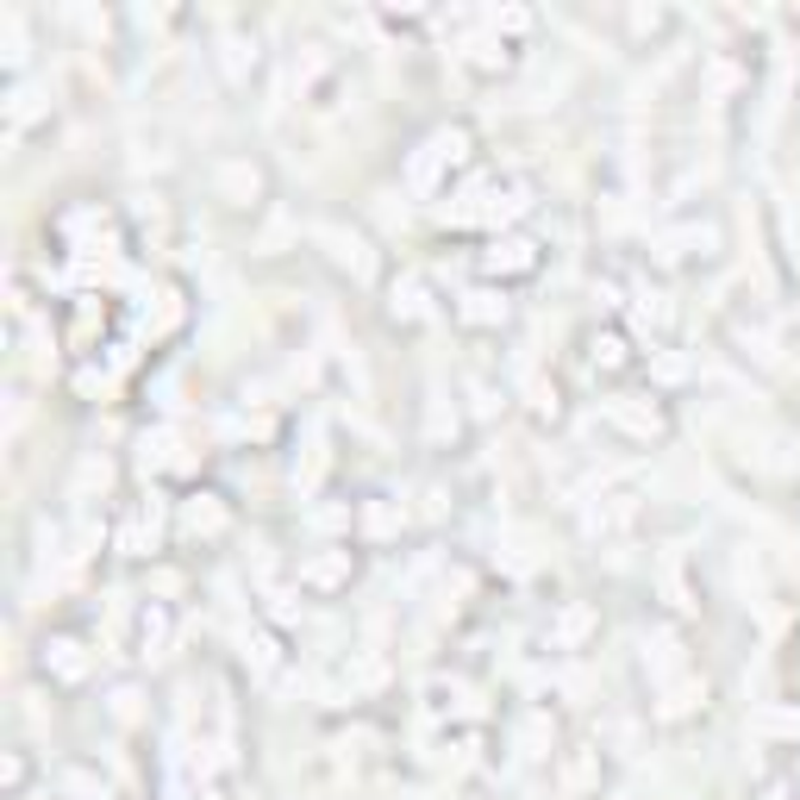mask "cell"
<instances>
[{"instance_id": "obj_8", "label": "cell", "mask_w": 800, "mask_h": 800, "mask_svg": "<svg viewBox=\"0 0 800 800\" xmlns=\"http://www.w3.org/2000/svg\"><path fill=\"white\" fill-rule=\"evenodd\" d=\"M463 320H470V325L507 320V300H500V295H488V288H482V295H470V300H463Z\"/></svg>"}, {"instance_id": "obj_4", "label": "cell", "mask_w": 800, "mask_h": 800, "mask_svg": "<svg viewBox=\"0 0 800 800\" xmlns=\"http://www.w3.org/2000/svg\"><path fill=\"white\" fill-rule=\"evenodd\" d=\"M45 670H57L63 682H82V675H88V657H82L75 638H50V645H45Z\"/></svg>"}, {"instance_id": "obj_7", "label": "cell", "mask_w": 800, "mask_h": 800, "mask_svg": "<svg viewBox=\"0 0 800 800\" xmlns=\"http://www.w3.org/2000/svg\"><path fill=\"white\" fill-rule=\"evenodd\" d=\"M182 532H207V538H213V532H225V513L220 507H213V495H195V507H188V513H182Z\"/></svg>"}, {"instance_id": "obj_1", "label": "cell", "mask_w": 800, "mask_h": 800, "mask_svg": "<svg viewBox=\"0 0 800 800\" xmlns=\"http://www.w3.org/2000/svg\"><path fill=\"white\" fill-rule=\"evenodd\" d=\"M463 157H470V132H463V125H450V132H438V138L425 145V157L413 163V182H420V188H432V182H438V170H457Z\"/></svg>"}, {"instance_id": "obj_6", "label": "cell", "mask_w": 800, "mask_h": 800, "mask_svg": "<svg viewBox=\"0 0 800 800\" xmlns=\"http://www.w3.org/2000/svg\"><path fill=\"white\" fill-rule=\"evenodd\" d=\"M613 420L625 425V432H632V438H657V432H663V413H657V407H632V400H613Z\"/></svg>"}, {"instance_id": "obj_2", "label": "cell", "mask_w": 800, "mask_h": 800, "mask_svg": "<svg viewBox=\"0 0 800 800\" xmlns=\"http://www.w3.org/2000/svg\"><path fill=\"white\" fill-rule=\"evenodd\" d=\"M357 570V557L350 550H320L313 563H300V588H313V595H338Z\"/></svg>"}, {"instance_id": "obj_3", "label": "cell", "mask_w": 800, "mask_h": 800, "mask_svg": "<svg viewBox=\"0 0 800 800\" xmlns=\"http://www.w3.org/2000/svg\"><path fill=\"white\" fill-rule=\"evenodd\" d=\"M482 270L488 275H532L538 270V245L532 238H495L482 250Z\"/></svg>"}, {"instance_id": "obj_5", "label": "cell", "mask_w": 800, "mask_h": 800, "mask_svg": "<svg viewBox=\"0 0 800 800\" xmlns=\"http://www.w3.org/2000/svg\"><path fill=\"white\" fill-rule=\"evenodd\" d=\"M588 363H595V370H625L632 350H625L620 332H595V338H588Z\"/></svg>"}, {"instance_id": "obj_9", "label": "cell", "mask_w": 800, "mask_h": 800, "mask_svg": "<svg viewBox=\"0 0 800 800\" xmlns=\"http://www.w3.org/2000/svg\"><path fill=\"white\" fill-rule=\"evenodd\" d=\"M163 638H170V613H163V607H145V620H138V645H163Z\"/></svg>"}, {"instance_id": "obj_10", "label": "cell", "mask_w": 800, "mask_h": 800, "mask_svg": "<svg viewBox=\"0 0 800 800\" xmlns=\"http://www.w3.org/2000/svg\"><path fill=\"white\" fill-rule=\"evenodd\" d=\"M588 625H595V613H588V607H570V613H563V625H557V645H575V638H588Z\"/></svg>"}]
</instances>
